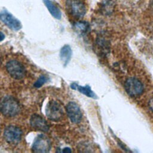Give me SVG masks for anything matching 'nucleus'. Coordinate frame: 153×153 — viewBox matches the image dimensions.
<instances>
[{
  "instance_id": "obj_1",
  "label": "nucleus",
  "mask_w": 153,
  "mask_h": 153,
  "mask_svg": "<svg viewBox=\"0 0 153 153\" xmlns=\"http://www.w3.org/2000/svg\"><path fill=\"white\" fill-rule=\"evenodd\" d=\"M20 111V104L17 99L13 96L5 97L0 103V112L5 117H14L19 113Z\"/></svg>"
},
{
  "instance_id": "obj_2",
  "label": "nucleus",
  "mask_w": 153,
  "mask_h": 153,
  "mask_svg": "<svg viewBox=\"0 0 153 153\" xmlns=\"http://www.w3.org/2000/svg\"><path fill=\"white\" fill-rule=\"evenodd\" d=\"M124 88L127 93L131 97L140 96L143 91V85L137 78H128L125 82Z\"/></svg>"
},
{
  "instance_id": "obj_3",
  "label": "nucleus",
  "mask_w": 153,
  "mask_h": 153,
  "mask_svg": "<svg viewBox=\"0 0 153 153\" xmlns=\"http://www.w3.org/2000/svg\"><path fill=\"white\" fill-rule=\"evenodd\" d=\"M45 112L47 117L52 121H59L64 115L63 108L55 100H51L47 103Z\"/></svg>"
},
{
  "instance_id": "obj_4",
  "label": "nucleus",
  "mask_w": 153,
  "mask_h": 153,
  "mask_svg": "<svg viewBox=\"0 0 153 153\" xmlns=\"http://www.w3.org/2000/svg\"><path fill=\"white\" fill-rule=\"evenodd\" d=\"M6 69L10 75L15 79H21L25 76L26 69L19 62L13 60L6 65Z\"/></svg>"
},
{
  "instance_id": "obj_5",
  "label": "nucleus",
  "mask_w": 153,
  "mask_h": 153,
  "mask_svg": "<svg viewBox=\"0 0 153 153\" xmlns=\"http://www.w3.org/2000/svg\"><path fill=\"white\" fill-rule=\"evenodd\" d=\"M51 149V141L50 139L44 134H39L35 139L32 150L34 152L46 153L48 152Z\"/></svg>"
},
{
  "instance_id": "obj_6",
  "label": "nucleus",
  "mask_w": 153,
  "mask_h": 153,
  "mask_svg": "<svg viewBox=\"0 0 153 153\" xmlns=\"http://www.w3.org/2000/svg\"><path fill=\"white\" fill-rule=\"evenodd\" d=\"M66 6L69 13L76 18H82L86 13V8L81 0H67Z\"/></svg>"
},
{
  "instance_id": "obj_7",
  "label": "nucleus",
  "mask_w": 153,
  "mask_h": 153,
  "mask_svg": "<svg viewBox=\"0 0 153 153\" xmlns=\"http://www.w3.org/2000/svg\"><path fill=\"white\" fill-rule=\"evenodd\" d=\"M22 131L20 128L14 126L7 127L4 132V137L7 142L10 144H16L21 140Z\"/></svg>"
},
{
  "instance_id": "obj_8",
  "label": "nucleus",
  "mask_w": 153,
  "mask_h": 153,
  "mask_svg": "<svg viewBox=\"0 0 153 153\" xmlns=\"http://www.w3.org/2000/svg\"><path fill=\"white\" fill-rule=\"evenodd\" d=\"M67 115L73 123L78 124L82 119V112L79 106L74 102H69L66 106Z\"/></svg>"
},
{
  "instance_id": "obj_9",
  "label": "nucleus",
  "mask_w": 153,
  "mask_h": 153,
  "mask_svg": "<svg viewBox=\"0 0 153 153\" xmlns=\"http://www.w3.org/2000/svg\"><path fill=\"white\" fill-rule=\"evenodd\" d=\"M0 20L9 28L15 31L19 30L22 27L21 22L7 11H3L0 14Z\"/></svg>"
},
{
  "instance_id": "obj_10",
  "label": "nucleus",
  "mask_w": 153,
  "mask_h": 153,
  "mask_svg": "<svg viewBox=\"0 0 153 153\" xmlns=\"http://www.w3.org/2000/svg\"><path fill=\"white\" fill-rule=\"evenodd\" d=\"M30 124L35 130L47 132L49 130V126L47 121L39 115L33 114L30 118Z\"/></svg>"
},
{
  "instance_id": "obj_11",
  "label": "nucleus",
  "mask_w": 153,
  "mask_h": 153,
  "mask_svg": "<svg viewBox=\"0 0 153 153\" xmlns=\"http://www.w3.org/2000/svg\"><path fill=\"white\" fill-rule=\"evenodd\" d=\"M70 87L73 90H76L81 93L85 95L87 97L93 98V99H97L96 94L92 91L91 87L88 85H86L85 86H82L78 84L76 82H73L70 85Z\"/></svg>"
},
{
  "instance_id": "obj_12",
  "label": "nucleus",
  "mask_w": 153,
  "mask_h": 153,
  "mask_svg": "<svg viewBox=\"0 0 153 153\" xmlns=\"http://www.w3.org/2000/svg\"><path fill=\"white\" fill-rule=\"evenodd\" d=\"M72 54V51L70 45L66 44L63 46L60 50V58L63 66H66L69 63Z\"/></svg>"
},
{
  "instance_id": "obj_13",
  "label": "nucleus",
  "mask_w": 153,
  "mask_h": 153,
  "mask_svg": "<svg viewBox=\"0 0 153 153\" xmlns=\"http://www.w3.org/2000/svg\"><path fill=\"white\" fill-rule=\"evenodd\" d=\"M43 2L51 15L55 19L60 20L62 17V13L60 9L50 0H43Z\"/></svg>"
},
{
  "instance_id": "obj_14",
  "label": "nucleus",
  "mask_w": 153,
  "mask_h": 153,
  "mask_svg": "<svg viewBox=\"0 0 153 153\" xmlns=\"http://www.w3.org/2000/svg\"><path fill=\"white\" fill-rule=\"evenodd\" d=\"M75 27L78 31L82 33H85L89 29V25L85 22L80 21L75 24Z\"/></svg>"
},
{
  "instance_id": "obj_15",
  "label": "nucleus",
  "mask_w": 153,
  "mask_h": 153,
  "mask_svg": "<svg viewBox=\"0 0 153 153\" xmlns=\"http://www.w3.org/2000/svg\"><path fill=\"white\" fill-rule=\"evenodd\" d=\"M48 80V78L45 75H41L39 78L35 81L33 84V86L36 88H39L42 87L47 81Z\"/></svg>"
},
{
  "instance_id": "obj_16",
  "label": "nucleus",
  "mask_w": 153,
  "mask_h": 153,
  "mask_svg": "<svg viewBox=\"0 0 153 153\" xmlns=\"http://www.w3.org/2000/svg\"><path fill=\"white\" fill-rule=\"evenodd\" d=\"M102 7H103V10L105 11V13L109 14L111 13V11L112 10V6L111 3L109 4V2L105 3L102 5Z\"/></svg>"
},
{
  "instance_id": "obj_17",
  "label": "nucleus",
  "mask_w": 153,
  "mask_h": 153,
  "mask_svg": "<svg viewBox=\"0 0 153 153\" xmlns=\"http://www.w3.org/2000/svg\"><path fill=\"white\" fill-rule=\"evenodd\" d=\"M149 106L150 109H151V111L153 112V98L150 99V100L149 102Z\"/></svg>"
},
{
  "instance_id": "obj_18",
  "label": "nucleus",
  "mask_w": 153,
  "mask_h": 153,
  "mask_svg": "<svg viewBox=\"0 0 153 153\" xmlns=\"http://www.w3.org/2000/svg\"><path fill=\"white\" fill-rule=\"evenodd\" d=\"M5 36L4 33L0 31V42L2 41L5 39Z\"/></svg>"
},
{
  "instance_id": "obj_19",
  "label": "nucleus",
  "mask_w": 153,
  "mask_h": 153,
  "mask_svg": "<svg viewBox=\"0 0 153 153\" xmlns=\"http://www.w3.org/2000/svg\"><path fill=\"white\" fill-rule=\"evenodd\" d=\"M62 152H71V149H70L69 148L66 147V148H65L63 149Z\"/></svg>"
},
{
  "instance_id": "obj_20",
  "label": "nucleus",
  "mask_w": 153,
  "mask_h": 153,
  "mask_svg": "<svg viewBox=\"0 0 153 153\" xmlns=\"http://www.w3.org/2000/svg\"><path fill=\"white\" fill-rule=\"evenodd\" d=\"M151 5H152V8H153V0H152V2H151Z\"/></svg>"
}]
</instances>
